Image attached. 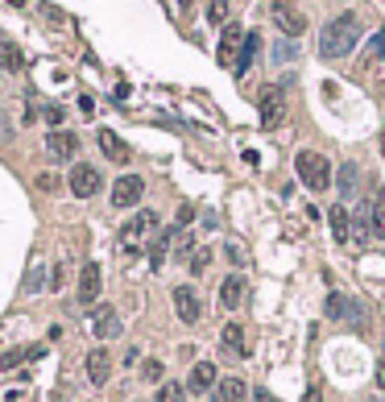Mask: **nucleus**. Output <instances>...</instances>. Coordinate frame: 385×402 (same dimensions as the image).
Returning a JSON list of instances; mask_svg holds the SVG:
<instances>
[{
	"instance_id": "nucleus-1",
	"label": "nucleus",
	"mask_w": 385,
	"mask_h": 402,
	"mask_svg": "<svg viewBox=\"0 0 385 402\" xmlns=\"http://www.w3.org/2000/svg\"><path fill=\"white\" fill-rule=\"evenodd\" d=\"M360 42V21H356V13H340L336 21H327L323 25V34H319V54L323 58H348L352 50Z\"/></svg>"
},
{
	"instance_id": "nucleus-2",
	"label": "nucleus",
	"mask_w": 385,
	"mask_h": 402,
	"mask_svg": "<svg viewBox=\"0 0 385 402\" xmlns=\"http://www.w3.org/2000/svg\"><path fill=\"white\" fill-rule=\"evenodd\" d=\"M295 170H299V179L306 191H327L332 187V162L323 158V154H315V149H302L299 158H295Z\"/></svg>"
},
{
	"instance_id": "nucleus-3",
	"label": "nucleus",
	"mask_w": 385,
	"mask_h": 402,
	"mask_svg": "<svg viewBox=\"0 0 385 402\" xmlns=\"http://www.w3.org/2000/svg\"><path fill=\"white\" fill-rule=\"evenodd\" d=\"M154 232H158V212L145 208V212H137V216L121 228V245H125V249H137V245H141L145 236H154Z\"/></svg>"
},
{
	"instance_id": "nucleus-4",
	"label": "nucleus",
	"mask_w": 385,
	"mask_h": 402,
	"mask_svg": "<svg viewBox=\"0 0 385 402\" xmlns=\"http://www.w3.org/2000/svg\"><path fill=\"white\" fill-rule=\"evenodd\" d=\"M67 182H71V195H75V199H91V195L100 191V170H95L91 162H75Z\"/></svg>"
},
{
	"instance_id": "nucleus-5",
	"label": "nucleus",
	"mask_w": 385,
	"mask_h": 402,
	"mask_svg": "<svg viewBox=\"0 0 385 402\" xmlns=\"http://www.w3.org/2000/svg\"><path fill=\"white\" fill-rule=\"evenodd\" d=\"M273 25H278L286 38H302V34H306V17H302L295 4H286V0H273Z\"/></svg>"
},
{
	"instance_id": "nucleus-6",
	"label": "nucleus",
	"mask_w": 385,
	"mask_h": 402,
	"mask_svg": "<svg viewBox=\"0 0 385 402\" xmlns=\"http://www.w3.org/2000/svg\"><path fill=\"white\" fill-rule=\"evenodd\" d=\"M141 195H145L141 175H121L112 182V208H133V203H141Z\"/></svg>"
},
{
	"instance_id": "nucleus-7",
	"label": "nucleus",
	"mask_w": 385,
	"mask_h": 402,
	"mask_svg": "<svg viewBox=\"0 0 385 402\" xmlns=\"http://www.w3.org/2000/svg\"><path fill=\"white\" fill-rule=\"evenodd\" d=\"M257 108H261V125L265 129H278L282 125V88H261V95H257Z\"/></svg>"
},
{
	"instance_id": "nucleus-8",
	"label": "nucleus",
	"mask_w": 385,
	"mask_h": 402,
	"mask_svg": "<svg viewBox=\"0 0 385 402\" xmlns=\"http://www.w3.org/2000/svg\"><path fill=\"white\" fill-rule=\"evenodd\" d=\"M100 286H104V274H100V262H83L79 269V303H95L100 299Z\"/></svg>"
},
{
	"instance_id": "nucleus-9",
	"label": "nucleus",
	"mask_w": 385,
	"mask_h": 402,
	"mask_svg": "<svg viewBox=\"0 0 385 402\" xmlns=\"http://www.w3.org/2000/svg\"><path fill=\"white\" fill-rule=\"evenodd\" d=\"M174 311L182 323H199V315H203V303H199V295L191 290V286H178L174 290Z\"/></svg>"
},
{
	"instance_id": "nucleus-10",
	"label": "nucleus",
	"mask_w": 385,
	"mask_h": 402,
	"mask_svg": "<svg viewBox=\"0 0 385 402\" xmlns=\"http://www.w3.org/2000/svg\"><path fill=\"white\" fill-rule=\"evenodd\" d=\"M46 149H50V158H75L79 154V137L71 133V129H50Z\"/></svg>"
},
{
	"instance_id": "nucleus-11",
	"label": "nucleus",
	"mask_w": 385,
	"mask_h": 402,
	"mask_svg": "<svg viewBox=\"0 0 385 402\" xmlns=\"http://www.w3.org/2000/svg\"><path fill=\"white\" fill-rule=\"evenodd\" d=\"M91 332L100 336V340H112V336H121V315H116V307H100V311L91 315Z\"/></svg>"
},
{
	"instance_id": "nucleus-12",
	"label": "nucleus",
	"mask_w": 385,
	"mask_h": 402,
	"mask_svg": "<svg viewBox=\"0 0 385 402\" xmlns=\"http://www.w3.org/2000/svg\"><path fill=\"white\" fill-rule=\"evenodd\" d=\"M241 46H245V29H241V25H224V38H219V62H224V67H236Z\"/></svg>"
},
{
	"instance_id": "nucleus-13",
	"label": "nucleus",
	"mask_w": 385,
	"mask_h": 402,
	"mask_svg": "<svg viewBox=\"0 0 385 402\" xmlns=\"http://www.w3.org/2000/svg\"><path fill=\"white\" fill-rule=\"evenodd\" d=\"M87 377H91V386H104V382L112 377V357H108V349H91V353H87Z\"/></svg>"
},
{
	"instance_id": "nucleus-14",
	"label": "nucleus",
	"mask_w": 385,
	"mask_h": 402,
	"mask_svg": "<svg viewBox=\"0 0 385 402\" xmlns=\"http://www.w3.org/2000/svg\"><path fill=\"white\" fill-rule=\"evenodd\" d=\"M219 344L232 353V357H249V332H245V323H228L224 328V336H219Z\"/></svg>"
},
{
	"instance_id": "nucleus-15",
	"label": "nucleus",
	"mask_w": 385,
	"mask_h": 402,
	"mask_svg": "<svg viewBox=\"0 0 385 402\" xmlns=\"http://www.w3.org/2000/svg\"><path fill=\"white\" fill-rule=\"evenodd\" d=\"M95 141H100V149H104V158H108V162H128V158H133V149H128L125 141L112 133V129H100V133H95Z\"/></svg>"
},
{
	"instance_id": "nucleus-16",
	"label": "nucleus",
	"mask_w": 385,
	"mask_h": 402,
	"mask_svg": "<svg viewBox=\"0 0 385 402\" xmlns=\"http://www.w3.org/2000/svg\"><path fill=\"white\" fill-rule=\"evenodd\" d=\"M212 398L215 402H249V386L241 377H224V382H215Z\"/></svg>"
},
{
	"instance_id": "nucleus-17",
	"label": "nucleus",
	"mask_w": 385,
	"mask_h": 402,
	"mask_svg": "<svg viewBox=\"0 0 385 402\" xmlns=\"http://www.w3.org/2000/svg\"><path fill=\"white\" fill-rule=\"evenodd\" d=\"M245 290H249V286H245V278H241V274H232V278H224V286H219V303H224L228 311H236V307L245 303Z\"/></svg>"
},
{
	"instance_id": "nucleus-18",
	"label": "nucleus",
	"mask_w": 385,
	"mask_h": 402,
	"mask_svg": "<svg viewBox=\"0 0 385 402\" xmlns=\"http://www.w3.org/2000/svg\"><path fill=\"white\" fill-rule=\"evenodd\" d=\"M187 390H195V394H208V390H215V365H212V361H199V365L191 369Z\"/></svg>"
},
{
	"instance_id": "nucleus-19",
	"label": "nucleus",
	"mask_w": 385,
	"mask_h": 402,
	"mask_svg": "<svg viewBox=\"0 0 385 402\" xmlns=\"http://www.w3.org/2000/svg\"><path fill=\"white\" fill-rule=\"evenodd\" d=\"M327 315H336V319H352L356 328H360V319H365L360 307H356L352 299H344V295H332V299H327Z\"/></svg>"
},
{
	"instance_id": "nucleus-20",
	"label": "nucleus",
	"mask_w": 385,
	"mask_h": 402,
	"mask_svg": "<svg viewBox=\"0 0 385 402\" xmlns=\"http://www.w3.org/2000/svg\"><path fill=\"white\" fill-rule=\"evenodd\" d=\"M257 50H261V34H245V46H241V54H236V75H245L249 67H253V58H257Z\"/></svg>"
},
{
	"instance_id": "nucleus-21",
	"label": "nucleus",
	"mask_w": 385,
	"mask_h": 402,
	"mask_svg": "<svg viewBox=\"0 0 385 402\" xmlns=\"http://www.w3.org/2000/svg\"><path fill=\"white\" fill-rule=\"evenodd\" d=\"M327 220H332V236H336V241H348V236H352V216H348V208H332V216H327Z\"/></svg>"
},
{
	"instance_id": "nucleus-22",
	"label": "nucleus",
	"mask_w": 385,
	"mask_h": 402,
	"mask_svg": "<svg viewBox=\"0 0 385 402\" xmlns=\"http://www.w3.org/2000/svg\"><path fill=\"white\" fill-rule=\"evenodd\" d=\"M166 249H170V228H162V232L154 236V245H149V266H154V269L162 266V257H166Z\"/></svg>"
},
{
	"instance_id": "nucleus-23",
	"label": "nucleus",
	"mask_w": 385,
	"mask_h": 402,
	"mask_svg": "<svg viewBox=\"0 0 385 402\" xmlns=\"http://www.w3.org/2000/svg\"><path fill=\"white\" fill-rule=\"evenodd\" d=\"M373 232L385 241V187L377 191V199H373Z\"/></svg>"
},
{
	"instance_id": "nucleus-24",
	"label": "nucleus",
	"mask_w": 385,
	"mask_h": 402,
	"mask_svg": "<svg viewBox=\"0 0 385 402\" xmlns=\"http://www.w3.org/2000/svg\"><path fill=\"white\" fill-rule=\"evenodd\" d=\"M0 54H4V67H8V71H21V67H25L21 50H17L13 42H0Z\"/></svg>"
},
{
	"instance_id": "nucleus-25",
	"label": "nucleus",
	"mask_w": 385,
	"mask_h": 402,
	"mask_svg": "<svg viewBox=\"0 0 385 402\" xmlns=\"http://www.w3.org/2000/svg\"><path fill=\"white\" fill-rule=\"evenodd\" d=\"M208 21L212 25H228V0H208Z\"/></svg>"
},
{
	"instance_id": "nucleus-26",
	"label": "nucleus",
	"mask_w": 385,
	"mask_h": 402,
	"mask_svg": "<svg viewBox=\"0 0 385 402\" xmlns=\"http://www.w3.org/2000/svg\"><path fill=\"white\" fill-rule=\"evenodd\" d=\"M182 398H187V394H182V386H178V382H166V386L154 394V402H182Z\"/></svg>"
},
{
	"instance_id": "nucleus-27",
	"label": "nucleus",
	"mask_w": 385,
	"mask_h": 402,
	"mask_svg": "<svg viewBox=\"0 0 385 402\" xmlns=\"http://www.w3.org/2000/svg\"><path fill=\"white\" fill-rule=\"evenodd\" d=\"M356 179H360V175H356V166H352V162H344V170H340V191H344V195H352V191H356Z\"/></svg>"
},
{
	"instance_id": "nucleus-28",
	"label": "nucleus",
	"mask_w": 385,
	"mask_h": 402,
	"mask_svg": "<svg viewBox=\"0 0 385 402\" xmlns=\"http://www.w3.org/2000/svg\"><path fill=\"white\" fill-rule=\"evenodd\" d=\"M369 58H373V62H385V29L369 38Z\"/></svg>"
},
{
	"instance_id": "nucleus-29",
	"label": "nucleus",
	"mask_w": 385,
	"mask_h": 402,
	"mask_svg": "<svg viewBox=\"0 0 385 402\" xmlns=\"http://www.w3.org/2000/svg\"><path fill=\"white\" fill-rule=\"evenodd\" d=\"M208 262H212V253H208V249H195V253H191V274H203Z\"/></svg>"
},
{
	"instance_id": "nucleus-30",
	"label": "nucleus",
	"mask_w": 385,
	"mask_h": 402,
	"mask_svg": "<svg viewBox=\"0 0 385 402\" xmlns=\"http://www.w3.org/2000/svg\"><path fill=\"white\" fill-rule=\"evenodd\" d=\"M21 357H29V349H17V353H4V357H0V369H17V365H21Z\"/></svg>"
},
{
	"instance_id": "nucleus-31",
	"label": "nucleus",
	"mask_w": 385,
	"mask_h": 402,
	"mask_svg": "<svg viewBox=\"0 0 385 402\" xmlns=\"http://www.w3.org/2000/svg\"><path fill=\"white\" fill-rule=\"evenodd\" d=\"M141 373H145V382H158V377H162V365H158V361H145Z\"/></svg>"
},
{
	"instance_id": "nucleus-32",
	"label": "nucleus",
	"mask_w": 385,
	"mask_h": 402,
	"mask_svg": "<svg viewBox=\"0 0 385 402\" xmlns=\"http://www.w3.org/2000/svg\"><path fill=\"white\" fill-rule=\"evenodd\" d=\"M42 116H46V121H50V125H62V116H67V112H62L58 104H50V108H46Z\"/></svg>"
},
{
	"instance_id": "nucleus-33",
	"label": "nucleus",
	"mask_w": 385,
	"mask_h": 402,
	"mask_svg": "<svg viewBox=\"0 0 385 402\" xmlns=\"http://www.w3.org/2000/svg\"><path fill=\"white\" fill-rule=\"evenodd\" d=\"M377 386H381V390H385V357L377 361Z\"/></svg>"
},
{
	"instance_id": "nucleus-34",
	"label": "nucleus",
	"mask_w": 385,
	"mask_h": 402,
	"mask_svg": "<svg viewBox=\"0 0 385 402\" xmlns=\"http://www.w3.org/2000/svg\"><path fill=\"white\" fill-rule=\"evenodd\" d=\"M381 158H385V129H381Z\"/></svg>"
}]
</instances>
